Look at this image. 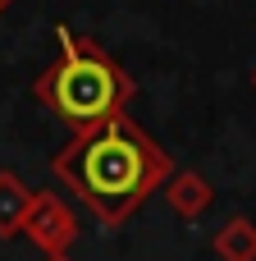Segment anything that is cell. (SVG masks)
Instances as JSON below:
<instances>
[{"label": "cell", "mask_w": 256, "mask_h": 261, "mask_svg": "<svg viewBox=\"0 0 256 261\" xmlns=\"http://www.w3.org/2000/svg\"><path fill=\"white\" fill-rule=\"evenodd\" d=\"M50 174L96 216L101 229H124L174 174V161L124 110L115 119L78 128L50 156Z\"/></svg>", "instance_id": "obj_1"}, {"label": "cell", "mask_w": 256, "mask_h": 261, "mask_svg": "<svg viewBox=\"0 0 256 261\" xmlns=\"http://www.w3.org/2000/svg\"><path fill=\"white\" fill-rule=\"evenodd\" d=\"M60 37V55L32 78V96L64 119L73 133L92 128L101 119L124 115V106L133 101V73L87 32H73L69 23L55 28Z\"/></svg>", "instance_id": "obj_2"}, {"label": "cell", "mask_w": 256, "mask_h": 261, "mask_svg": "<svg viewBox=\"0 0 256 261\" xmlns=\"http://www.w3.org/2000/svg\"><path fill=\"white\" fill-rule=\"evenodd\" d=\"M23 239L37 248V252H69L73 248V239H78V216H73V206L60 197V193H50V188H37L32 193V206H27V216H23Z\"/></svg>", "instance_id": "obj_3"}, {"label": "cell", "mask_w": 256, "mask_h": 261, "mask_svg": "<svg viewBox=\"0 0 256 261\" xmlns=\"http://www.w3.org/2000/svg\"><path fill=\"white\" fill-rule=\"evenodd\" d=\"M160 188H165L169 211H174V216H183V220L206 216V211H211V202H215V188H211V184H206V174H197V170H174Z\"/></svg>", "instance_id": "obj_4"}, {"label": "cell", "mask_w": 256, "mask_h": 261, "mask_svg": "<svg viewBox=\"0 0 256 261\" xmlns=\"http://www.w3.org/2000/svg\"><path fill=\"white\" fill-rule=\"evenodd\" d=\"M27 206H32V188L14 170H0V239H18L23 234Z\"/></svg>", "instance_id": "obj_5"}, {"label": "cell", "mask_w": 256, "mask_h": 261, "mask_svg": "<svg viewBox=\"0 0 256 261\" xmlns=\"http://www.w3.org/2000/svg\"><path fill=\"white\" fill-rule=\"evenodd\" d=\"M211 248H215L220 261H256V220H247V216H229V220L215 229Z\"/></svg>", "instance_id": "obj_6"}, {"label": "cell", "mask_w": 256, "mask_h": 261, "mask_svg": "<svg viewBox=\"0 0 256 261\" xmlns=\"http://www.w3.org/2000/svg\"><path fill=\"white\" fill-rule=\"evenodd\" d=\"M46 261H73V257H64V252H50V257H46Z\"/></svg>", "instance_id": "obj_7"}, {"label": "cell", "mask_w": 256, "mask_h": 261, "mask_svg": "<svg viewBox=\"0 0 256 261\" xmlns=\"http://www.w3.org/2000/svg\"><path fill=\"white\" fill-rule=\"evenodd\" d=\"M9 5H14V0H0V14H5V9H9Z\"/></svg>", "instance_id": "obj_8"}, {"label": "cell", "mask_w": 256, "mask_h": 261, "mask_svg": "<svg viewBox=\"0 0 256 261\" xmlns=\"http://www.w3.org/2000/svg\"><path fill=\"white\" fill-rule=\"evenodd\" d=\"M252 87H256V69H252Z\"/></svg>", "instance_id": "obj_9"}]
</instances>
